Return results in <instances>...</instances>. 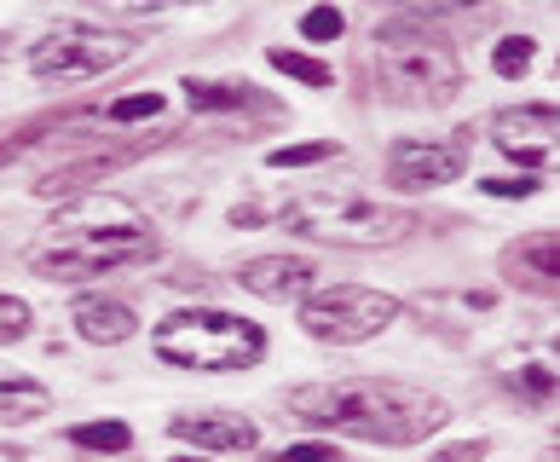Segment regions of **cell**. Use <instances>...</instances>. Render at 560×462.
<instances>
[{
    "instance_id": "obj_12",
    "label": "cell",
    "mask_w": 560,
    "mask_h": 462,
    "mask_svg": "<svg viewBox=\"0 0 560 462\" xmlns=\"http://www.w3.org/2000/svg\"><path fill=\"white\" fill-rule=\"evenodd\" d=\"M503 278L526 296H555L560 289V243L555 231H526L521 243L503 249Z\"/></svg>"
},
{
    "instance_id": "obj_28",
    "label": "cell",
    "mask_w": 560,
    "mask_h": 462,
    "mask_svg": "<svg viewBox=\"0 0 560 462\" xmlns=\"http://www.w3.org/2000/svg\"><path fill=\"white\" fill-rule=\"evenodd\" d=\"M491 457V439H468V446H445L433 462H486Z\"/></svg>"
},
{
    "instance_id": "obj_26",
    "label": "cell",
    "mask_w": 560,
    "mask_h": 462,
    "mask_svg": "<svg viewBox=\"0 0 560 462\" xmlns=\"http://www.w3.org/2000/svg\"><path fill=\"white\" fill-rule=\"evenodd\" d=\"M537 174H526V180H480V192L486 197H537Z\"/></svg>"
},
{
    "instance_id": "obj_3",
    "label": "cell",
    "mask_w": 560,
    "mask_h": 462,
    "mask_svg": "<svg viewBox=\"0 0 560 462\" xmlns=\"http://www.w3.org/2000/svg\"><path fill=\"white\" fill-rule=\"evenodd\" d=\"M370 58H376V81L393 104H451L468 81L456 47L440 30H428L422 18L382 24L370 41Z\"/></svg>"
},
{
    "instance_id": "obj_4",
    "label": "cell",
    "mask_w": 560,
    "mask_h": 462,
    "mask_svg": "<svg viewBox=\"0 0 560 462\" xmlns=\"http://www.w3.org/2000/svg\"><path fill=\"white\" fill-rule=\"evenodd\" d=\"M151 353L174 370H255L266 359V330L243 312H214V307H185L168 312L151 330Z\"/></svg>"
},
{
    "instance_id": "obj_13",
    "label": "cell",
    "mask_w": 560,
    "mask_h": 462,
    "mask_svg": "<svg viewBox=\"0 0 560 462\" xmlns=\"http://www.w3.org/2000/svg\"><path fill=\"white\" fill-rule=\"evenodd\" d=\"M168 434L202 451H248L260 439V428L237 411H185V416H168Z\"/></svg>"
},
{
    "instance_id": "obj_30",
    "label": "cell",
    "mask_w": 560,
    "mask_h": 462,
    "mask_svg": "<svg viewBox=\"0 0 560 462\" xmlns=\"http://www.w3.org/2000/svg\"><path fill=\"white\" fill-rule=\"evenodd\" d=\"M185 462H197V457H185Z\"/></svg>"
},
{
    "instance_id": "obj_7",
    "label": "cell",
    "mask_w": 560,
    "mask_h": 462,
    "mask_svg": "<svg viewBox=\"0 0 560 462\" xmlns=\"http://www.w3.org/2000/svg\"><path fill=\"white\" fill-rule=\"evenodd\" d=\"M393 319H399V301L387 289H364V284H336V289H313L301 301V330L313 342L329 347H352V342H370L382 335Z\"/></svg>"
},
{
    "instance_id": "obj_16",
    "label": "cell",
    "mask_w": 560,
    "mask_h": 462,
    "mask_svg": "<svg viewBox=\"0 0 560 462\" xmlns=\"http://www.w3.org/2000/svg\"><path fill=\"white\" fill-rule=\"evenodd\" d=\"M47 411H52L47 382L18 376V370H0V423H35V416H47Z\"/></svg>"
},
{
    "instance_id": "obj_20",
    "label": "cell",
    "mask_w": 560,
    "mask_h": 462,
    "mask_svg": "<svg viewBox=\"0 0 560 462\" xmlns=\"http://www.w3.org/2000/svg\"><path fill=\"white\" fill-rule=\"evenodd\" d=\"M266 58H272V70L306 81V88H329V81H336V70H329L324 58H306V53H295V47H272Z\"/></svg>"
},
{
    "instance_id": "obj_18",
    "label": "cell",
    "mask_w": 560,
    "mask_h": 462,
    "mask_svg": "<svg viewBox=\"0 0 560 462\" xmlns=\"http://www.w3.org/2000/svg\"><path fill=\"white\" fill-rule=\"evenodd\" d=\"M70 446L121 457V451H133V428H128V423H75V428H70Z\"/></svg>"
},
{
    "instance_id": "obj_14",
    "label": "cell",
    "mask_w": 560,
    "mask_h": 462,
    "mask_svg": "<svg viewBox=\"0 0 560 462\" xmlns=\"http://www.w3.org/2000/svg\"><path fill=\"white\" fill-rule=\"evenodd\" d=\"M185 104L202 116H243V111H260V116H278L283 122V104L266 99L260 88H248V81H202L191 76L185 81Z\"/></svg>"
},
{
    "instance_id": "obj_24",
    "label": "cell",
    "mask_w": 560,
    "mask_h": 462,
    "mask_svg": "<svg viewBox=\"0 0 560 462\" xmlns=\"http://www.w3.org/2000/svg\"><path fill=\"white\" fill-rule=\"evenodd\" d=\"M347 30V18L336 7H313V12H301V35L306 41H336Z\"/></svg>"
},
{
    "instance_id": "obj_11",
    "label": "cell",
    "mask_w": 560,
    "mask_h": 462,
    "mask_svg": "<svg viewBox=\"0 0 560 462\" xmlns=\"http://www.w3.org/2000/svg\"><path fill=\"white\" fill-rule=\"evenodd\" d=\"M237 284L260 301H306L318 289V266L306 255H255L237 266Z\"/></svg>"
},
{
    "instance_id": "obj_25",
    "label": "cell",
    "mask_w": 560,
    "mask_h": 462,
    "mask_svg": "<svg viewBox=\"0 0 560 462\" xmlns=\"http://www.w3.org/2000/svg\"><path fill=\"white\" fill-rule=\"evenodd\" d=\"M509 382L521 388L526 399H549L555 393V370L549 365H521V370H509Z\"/></svg>"
},
{
    "instance_id": "obj_29",
    "label": "cell",
    "mask_w": 560,
    "mask_h": 462,
    "mask_svg": "<svg viewBox=\"0 0 560 462\" xmlns=\"http://www.w3.org/2000/svg\"><path fill=\"white\" fill-rule=\"evenodd\" d=\"M0 462H24V451H18V446H0Z\"/></svg>"
},
{
    "instance_id": "obj_22",
    "label": "cell",
    "mask_w": 560,
    "mask_h": 462,
    "mask_svg": "<svg viewBox=\"0 0 560 462\" xmlns=\"http://www.w3.org/2000/svg\"><path fill=\"white\" fill-rule=\"evenodd\" d=\"M30 330H35V312H30V301H18V296H0V347L24 342Z\"/></svg>"
},
{
    "instance_id": "obj_17",
    "label": "cell",
    "mask_w": 560,
    "mask_h": 462,
    "mask_svg": "<svg viewBox=\"0 0 560 462\" xmlns=\"http://www.w3.org/2000/svg\"><path fill=\"white\" fill-rule=\"evenodd\" d=\"M81 116H88V111H58V116H40V122H30V128H18V134L7 139V145H0V168H12L18 157H30L35 145L58 139V134H65L70 122H81Z\"/></svg>"
},
{
    "instance_id": "obj_6",
    "label": "cell",
    "mask_w": 560,
    "mask_h": 462,
    "mask_svg": "<svg viewBox=\"0 0 560 462\" xmlns=\"http://www.w3.org/2000/svg\"><path fill=\"white\" fill-rule=\"evenodd\" d=\"M133 53H139V35L70 18V24H52L47 35L35 41L30 76H35V81H52V88H75V81H93V76L121 70Z\"/></svg>"
},
{
    "instance_id": "obj_9",
    "label": "cell",
    "mask_w": 560,
    "mask_h": 462,
    "mask_svg": "<svg viewBox=\"0 0 560 462\" xmlns=\"http://www.w3.org/2000/svg\"><path fill=\"white\" fill-rule=\"evenodd\" d=\"M151 145H162V134H139V139L105 145V151H88V157H75V162H65V168H47V174H40L30 192H35V197H70V192H81V185H98V180H110L116 168L139 162Z\"/></svg>"
},
{
    "instance_id": "obj_8",
    "label": "cell",
    "mask_w": 560,
    "mask_h": 462,
    "mask_svg": "<svg viewBox=\"0 0 560 462\" xmlns=\"http://www.w3.org/2000/svg\"><path fill=\"white\" fill-rule=\"evenodd\" d=\"M468 162H474L468 134H445V139H393V151H387V185H399V192H433V185L463 180Z\"/></svg>"
},
{
    "instance_id": "obj_23",
    "label": "cell",
    "mask_w": 560,
    "mask_h": 462,
    "mask_svg": "<svg viewBox=\"0 0 560 462\" xmlns=\"http://www.w3.org/2000/svg\"><path fill=\"white\" fill-rule=\"evenodd\" d=\"M162 93H133V99H116V104H105L98 111V122H139V116H162Z\"/></svg>"
},
{
    "instance_id": "obj_21",
    "label": "cell",
    "mask_w": 560,
    "mask_h": 462,
    "mask_svg": "<svg viewBox=\"0 0 560 462\" xmlns=\"http://www.w3.org/2000/svg\"><path fill=\"white\" fill-rule=\"evenodd\" d=\"M341 157L336 139H313V145H278V151H266V168H306V162H329Z\"/></svg>"
},
{
    "instance_id": "obj_2",
    "label": "cell",
    "mask_w": 560,
    "mask_h": 462,
    "mask_svg": "<svg viewBox=\"0 0 560 462\" xmlns=\"http://www.w3.org/2000/svg\"><path fill=\"white\" fill-rule=\"evenodd\" d=\"M156 249H162L156 226L128 197L93 192V197L65 203L40 226V238L24 249V266L35 278L81 284V278H105V272H121V266H144Z\"/></svg>"
},
{
    "instance_id": "obj_5",
    "label": "cell",
    "mask_w": 560,
    "mask_h": 462,
    "mask_svg": "<svg viewBox=\"0 0 560 462\" xmlns=\"http://www.w3.org/2000/svg\"><path fill=\"white\" fill-rule=\"evenodd\" d=\"M278 226L329 249H393L417 231V215L393 203H370L359 192H306L278 208Z\"/></svg>"
},
{
    "instance_id": "obj_10",
    "label": "cell",
    "mask_w": 560,
    "mask_h": 462,
    "mask_svg": "<svg viewBox=\"0 0 560 462\" xmlns=\"http://www.w3.org/2000/svg\"><path fill=\"white\" fill-rule=\"evenodd\" d=\"M555 104H514V111L491 116V145L514 162H549L555 157Z\"/></svg>"
},
{
    "instance_id": "obj_27",
    "label": "cell",
    "mask_w": 560,
    "mask_h": 462,
    "mask_svg": "<svg viewBox=\"0 0 560 462\" xmlns=\"http://www.w3.org/2000/svg\"><path fill=\"white\" fill-rule=\"evenodd\" d=\"M272 462H341V451H336V446H289V451H278Z\"/></svg>"
},
{
    "instance_id": "obj_1",
    "label": "cell",
    "mask_w": 560,
    "mask_h": 462,
    "mask_svg": "<svg viewBox=\"0 0 560 462\" xmlns=\"http://www.w3.org/2000/svg\"><path fill=\"white\" fill-rule=\"evenodd\" d=\"M289 416L318 434L364 439V446H422L451 423V405L417 382L393 376H341L289 393Z\"/></svg>"
},
{
    "instance_id": "obj_15",
    "label": "cell",
    "mask_w": 560,
    "mask_h": 462,
    "mask_svg": "<svg viewBox=\"0 0 560 462\" xmlns=\"http://www.w3.org/2000/svg\"><path fill=\"white\" fill-rule=\"evenodd\" d=\"M70 319H75V335L93 347H121L139 335V312L128 301H110V296H81L70 307Z\"/></svg>"
},
{
    "instance_id": "obj_19",
    "label": "cell",
    "mask_w": 560,
    "mask_h": 462,
    "mask_svg": "<svg viewBox=\"0 0 560 462\" xmlns=\"http://www.w3.org/2000/svg\"><path fill=\"white\" fill-rule=\"evenodd\" d=\"M532 58H537V41L532 35H503L491 47V70L503 76V81H521L526 70H532Z\"/></svg>"
}]
</instances>
